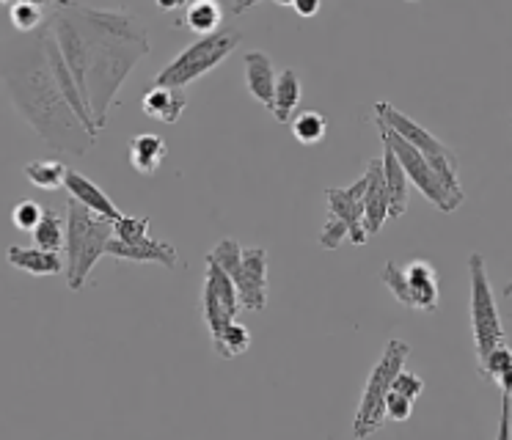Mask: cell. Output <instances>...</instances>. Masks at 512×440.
<instances>
[{
    "label": "cell",
    "mask_w": 512,
    "mask_h": 440,
    "mask_svg": "<svg viewBox=\"0 0 512 440\" xmlns=\"http://www.w3.org/2000/svg\"><path fill=\"white\" fill-rule=\"evenodd\" d=\"M47 25L78 80L94 127L105 130L119 88L152 50L149 33L130 11L86 9L78 3L58 6Z\"/></svg>",
    "instance_id": "1"
},
{
    "label": "cell",
    "mask_w": 512,
    "mask_h": 440,
    "mask_svg": "<svg viewBox=\"0 0 512 440\" xmlns=\"http://www.w3.org/2000/svg\"><path fill=\"white\" fill-rule=\"evenodd\" d=\"M0 80L17 113L50 149L83 157L94 146L97 135H91L78 119L53 77L42 28L36 31V39L0 44Z\"/></svg>",
    "instance_id": "2"
},
{
    "label": "cell",
    "mask_w": 512,
    "mask_h": 440,
    "mask_svg": "<svg viewBox=\"0 0 512 440\" xmlns=\"http://www.w3.org/2000/svg\"><path fill=\"white\" fill-rule=\"evenodd\" d=\"M113 237V223L102 218L89 207H83L78 198L69 196L67 201V262H64V273H67V286L72 292H80L86 281H89L94 264L100 262V256L108 248Z\"/></svg>",
    "instance_id": "3"
},
{
    "label": "cell",
    "mask_w": 512,
    "mask_h": 440,
    "mask_svg": "<svg viewBox=\"0 0 512 440\" xmlns=\"http://www.w3.org/2000/svg\"><path fill=\"white\" fill-rule=\"evenodd\" d=\"M411 355V344H405L402 339H389L383 347L380 361L375 363V369L369 374L364 394L358 402L356 418H353V438L364 440L369 435H375L386 424V394H389L394 377L400 372L405 361Z\"/></svg>",
    "instance_id": "4"
},
{
    "label": "cell",
    "mask_w": 512,
    "mask_h": 440,
    "mask_svg": "<svg viewBox=\"0 0 512 440\" xmlns=\"http://www.w3.org/2000/svg\"><path fill=\"white\" fill-rule=\"evenodd\" d=\"M240 39H243L240 31H215L210 36H199L174 61H168L157 72L155 86L185 88L190 83H196L199 77L212 72L215 66H221L234 53V47L240 44Z\"/></svg>",
    "instance_id": "5"
},
{
    "label": "cell",
    "mask_w": 512,
    "mask_h": 440,
    "mask_svg": "<svg viewBox=\"0 0 512 440\" xmlns=\"http://www.w3.org/2000/svg\"><path fill=\"white\" fill-rule=\"evenodd\" d=\"M375 119H380L386 127L402 135L405 141L413 143L419 152L427 157V163L433 165V171L438 174V179L444 182L446 190L463 201V187H460V179H457V152L452 146H446L444 141H438L433 132L424 130L419 121H413L411 116H405L402 110H397L391 102H375Z\"/></svg>",
    "instance_id": "6"
},
{
    "label": "cell",
    "mask_w": 512,
    "mask_h": 440,
    "mask_svg": "<svg viewBox=\"0 0 512 440\" xmlns=\"http://www.w3.org/2000/svg\"><path fill=\"white\" fill-rule=\"evenodd\" d=\"M468 281H471V333H474V347H477V358L482 361L493 347H499L507 341L504 333V322H501L499 306H496V295L490 286L488 267H485V256L482 253H471L468 256Z\"/></svg>",
    "instance_id": "7"
},
{
    "label": "cell",
    "mask_w": 512,
    "mask_h": 440,
    "mask_svg": "<svg viewBox=\"0 0 512 440\" xmlns=\"http://www.w3.org/2000/svg\"><path fill=\"white\" fill-rule=\"evenodd\" d=\"M375 124H378L380 130V141L389 146L391 152H394V157H397L402 168H405L408 182H413L416 190H419L433 207H438L441 212H455L463 201H457V198L446 190L444 182H441L438 174L433 171V165L427 163V157H424L413 143H408L402 135H397L391 127H386L380 119H375Z\"/></svg>",
    "instance_id": "8"
},
{
    "label": "cell",
    "mask_w": 512,
    "mask_h": 440,
    "mask_svg": "<svg viewBox=\"0 0 512 440\" xmlns=\"http://www.w3.org/2000/svg\"><path fill=\"white\" fill-rule=\"evenodd\" d=\"M383 284L389 286V292L402 306L416 308V311H438V273L430 262L413 259L408 267H400L397 262H386L383 267Z\"/></svg>",
    "instance_id": "9"
},
{
    "label": "cell",
    "mask_w": 512,
    "mask_h": 440,
    "mask_svg": "<svg viewBox=\"0 0 512 440\" xmlns=\"http://www.w3.org/2000/svg\"><path fill=\"white\" fill-rule=\"evenodd\" d=\"M237 311H240V297H237L232 275L226 273L221 264L207 262L204 289H201V317L210 328V339L221 336V330L232 319H237Z\"/></svg>",
    "instance_id": "10"
},
{
    "label": "cell",
    "mask_w": 512,
    "mask_h": 440,
    "mask_svg": "<svg viewBox=\"0 0 512 440\" xmlns=\"http://www.w3.org/2000/svg\"><path fill=\"white\" fill-rule=\"evenodd\" d=\"M245 311H265L268 306V251L265 248H243V262L232 275Z\"/></svg>",
    "instance_id": "11"
},
{
    "label": "cell",
    "mask_w": 512,
    "mask_h": 440,
    "mask_svg": "<svg viewBox=\"0 0 512 440\" xmlns=\"http://www.w3.org/2000/svg\"><path fill=\"white\" fill-rule=\"evenodd\" d=\"M364 190H367V176H361L350 187H328V215H334L347 226V240L353 245H367L369 234L364 226Z\"/></svg>",
    "instance_id": "12"
},
{
    "label": "cell",
    "mask_w": 512,
    "mask_h": 440,
    "mask_svg": "<svg viewBox=\"0 0 512 440\" xmlns=\"http://www.w3.org/2000/svg\"><path fill=\"white\" fill-rule=\"evenodd\" d=\"M105 253L113 256V259H124V262L163 264V267H168V270H174L179 262V253L177 248H174V242L155 240V237H149V234H146L144 240H138V242H122V240H116V237H111Z\"/></svg>",
    "instance_id": "13"
},
{
    "label": "cell",
    "mask_w": 512,
    "mask_h": 440,
    "mask_svg": "<svg viewBox=\"0 0 512 440\" xmlns=\"http://www.w3.org/2000/svg\"><path fill=\"white\" fill-rule=\"evenodd\" d=\"M367 190H364V226L367 234H378L386 220H389V187H386V176H383V160L375 157L367 163Z\"/></svg>",
    "instance_id": "14"
},
{
    "label": "cell",
    "mask_w": 512,
    "mask_h": 440,
    "mask_svg": "<svg viewBox=\"0 0 512 440\" xmlns=\"http://www.w3.org/2000/svg\"><path fill=\"white\" fill-rule=\"evenodd\" d=\"M245 64V88L248 94L262 102L265 108H273V97H276V66L270 61L268 53L262 50H248L243 55Z\"/></svg>",
    "instance_id": "15"
},
{
    "label": "cell",
    "mask_w": 512,
    "mask_h": 440,
    "mask_svg": "<svg viewBox=\"0 0 512 440\" xmlns=\"http://www.w3.org/2000/svg\"><path fill=\"white\" fill-rule=\"evenodd\" d=\"M141 108L146 116L163 121V124H177L188 108V94H185V88L152 86L141 97Z\"/></svg>",
    "instance_id": "16"
},
{
    "label": "cell",
    "mask_w": 512,
    "mask_h": 440,
    "mask_svg": "<svg viewBox=\"0 0 512 440\" xmlns=\"http://www.w3.org/2000/svg\"><path fill=\"white\" fill-rule=\"evenodd\" d=\"M64 187H67L69 196L78 198L83 207H89L91 212H97V215H102V218H108L111 223L113 220L122 218V212L116 209V204H113L111 198H108V193H105L102 187L94 185L89 176H83V174H78V171L67 168Z\"/></svg>",
    "instance_id": "17"
},
{
    "label": "cell",
    "mask_w": 512,
    "mask_h": 440,
    "mask_svg": "<svg viewBox=\"0 0 512 440\" xmlns=\"http://www.w3.org/2000/svg\"><path fill=\"white\" fill-rule=\"evenodd\" d=\"M6 262L17 267V270H23V273L39 275V278H45V275H58L64 270V262H61V256L58 251H45V248H20V245H12L9 251H6Z\"/></svg>",
    "instance_id": "18"
},
{
    "label": "cell",
    "mask_w": 512,
    "mask_h": 440,
    "mask_svg": "<svg viewBox=\"0 0 512 440\" xmlns=\"http://www.w3.org/2000/svg\"><path fill=\"white\" fill-rule=\"evenodd\" d=\"M380 160H383V176H386V187H389V220H397L408 212V174L386 143H383Z\"/></svg>",
    "instance_id": "19"
},
{
    "label": "cell",
    "mask_w": 512,
    "mask_h": 440,
    "mask_svg": "<svg viewBox=\"0 0 512 440\" xmlns=\"http://www.w3.org/2000/svg\"><path fill=\"white\" fill-rule=\"evenodd\" d=\"M130 165H133L138 174L152 176L157 174V168L163 165L166 157V141L155 135V132H141L130 138Z\"/></svg>",
    "instance_id": "20"
},
{
    "label": "cell",
    "mask_w": 512,
    "mask_h": 440,
    "mask_svg": "<svg viewBox=\"0 0 512 440\" xmlns=\"http://www.w3.org/2000/svg\"><path fill=\"white\" fill-rule=\"evenodd\" d=\"M303 97V86H301V77L295 69H284L276 80V97H273V119L281 121V124H287L295 116V110L301 105Z\"/></svg>",
    "instance_id": "21"
},
{
    "label": "cell",
    "mask_w": 512,
    "mask_h": 440,
    "mask_svg": "<svg viewBox=\"0 0 512 440\" xmlns=\"http://www.w3.org/2000/svg\"><path fill=\"white\" fill-rule=\"evenodd\" d=\"M223 22V9L218 0H190L185 17L177 20L174 25H188L190 31L199 36H210L218 31V25Z\"/></svg>",
    "instance_id": "22"
},
{
    "label": "cell",
    "mask_w": 512,
    "mask_h": 440,
    "mask_svg": "<svg viewBox=\"0 0 512 440\" xmlns=\"http://www.w3.org/2000/svg\"><path fill=\"white\" fill-rule=\"evenodd\" d=\"M34 242L45 251H61L67 242V220L61 218L56 209H45L42 220L36 223Z\"/></svg>",
    "instance_id": "23"
},
{
    "label": "cell",
    "mask_w": 512,
    "mask_h": 440,
    "mask_svg": "<svg viewBox=\"0 0 512 440\" xmlns=\"http://www.w3.org/2000/svg\"><path fill=\"white\" fill-rule=\"evenodd\" d=\"M292 138L298 143H306V146H314L325 138L328 132V119H325L320 110H303L298 116H292L290 121Z\"/></svg>",
    "instance_id": "24"
},
{
    "label": "cell",
    "mask_w": 512,
    "mask_h": 440,
    "mask_svg": "<svg viewBox=\"0 0 512 440\" xmlns=\"http://www.w3.org/2000/svg\"><path fill=\"white\" fill-rule=\"evenodd\" d=\"M25 176L31 185L42 187V190H58V187H64L67 165L61 160H36V163L25 165Z\"/></svg>",
    "instance_id": "25"
},
{
    "label": "cell",
    "mask_w": 512,
    "mask_h": 440,
    "mask_svg": "<svg viewBox=\"0 0 512 440\" xmlns=\"http://www.w3.org/2000/svg\"><path fill=\"white\" fill-rule=\"evenodd\" d=\"M212 347L221 352V358H237V355H243V352H248V347H251V330L245 328L243 322L232 319V322L221 330V336L212 339Z\"/></svg>",
    "instance_id": "26"
},
{
    "label": "cell",
    "mask_w": 512,
    "mask_h": 440,
    "mask_svg": "<svg viewBox=\"0 0 512 440\" xmlns=\"http://www.w3.org/2000/svg\"><path fill=\"white\" fill-rule=\"evenodd\" d=\"M9 20H12L14 31L34 33L47 22L45 11L39 3H28V0H17L9 6Z\"/></svg>",
    "instance_id": "27"
},
{
    "label": "cell",
    "mask_w": 512,
    "mask_h": 440,
    "mask_svg": "<svg viewBox=\"0 0 512 440\" xmlns=\"http://www.w3.org/2000/svg\"><path fill=\"white\" fill-rule=\"evenodd\" d=\"M204 262L221 264L226 273L234 275V270H237L240 262H243V245H240L237 240H232V237H223V240L218 242L210 253H207V259H204Z\"/></svg>",
    "instance_id": "28"
},
{
    "label": "cell",
    "mask_w": 512,
    "mask_h": 440,
    "mask_svg": "<svg viewBox=\"0 0 512 440\" xmlns=\"http://www.w3.org/2000/svg\"><path fill=\"white\" fill-rule=\"evenodd\" d=\"M501 391V418H499V440H507L512 435V366L493 377Z\"/></svg>",
    "instance_id": "29"
},
{
    "label": "cell",
    "mask_w": 512,
    "mask_h": 440,
    "mask_svg": "<svg viewBox=\"0 0 512 440\" xmlns=\"http://www.w3.org/2000/svg\"><path fill=\"white\" fill-rule=\"evenodd\" d=\"M149 234V218H135V215H122L113 220V237L122 242H138Z\"/></svg>",
    "instance_id": "30"
},
{
    "label": "cell",
    "mask_w": 512,
    "mask_h": 440,
    "mask_svg": "<svg viewBox=\"0 0 512 440\" xmlns=\"http://www.w3.org/2000/svg\"><path fill=\"white\" fill-rule=\"evenodd\" d=\"M42 215H45V207H39L36 201H20L17 207L12 209V223L17 226L20 231H34L36 223L42 220Z\"/></svg>",
    "instance_id": "31"
},
{
    "label": "cell",
    "mask_w": 512,
    "mask_h": 440,
    "mask_svg": "<svg viewBox=\"0 0 512 440\" xmlns=\"http://www.w3.org/2000/svg\"><path fill=\"white\" fill-rule=\"evenodd\" d=\"M347 240V226L342 223L339 218H334V215H328L323 223V229H320V234H317V242L323 245V248H328V251H336L342 242Z\"/></svg>",
    "instance_id": "32"
},
{
    "label": "cell",
    "mask_w": 512,
    "mask_h": 440,
    "mask_svg": "<svg viewBox=\"0 0 512 440\" xmlns=\"http://www.w3.org/2000/svg\"><path fill=\"white\" fill-rule=\"evenodd\" d=\"M391 388H394L397 394L408 396V399H413V402H416V399H419L424 391V380L416 372H405V369H400V372H397V377H394V383H391Z\"/></svg>",
    "instance_id": "33"
},
{
    "label": "cell",
    "mask_w": 512,
    "mask_h": 440,
    "mask_svg": "<svg viewBox=\"0 0 512 440\" xmlns=\"http://www.w3.org/2000/svg\"><path fill=\"white\" fill-rule=\"evenodd\" d=\"M411 413H413V399L397 394L394 388H389V394H386V416H389L391 421H408Z\"/></svg>",
    "instance_id": "34"
},
{
    "label": "cell",
    "mask_w": 512,
    "mask_h": 440,
    "mask_svg": "<svg viewBox=\"0 0 512 440\" xmlns=\"http://www.w3.org/2000/svg\"><path fill=\"white\" fill-rule=\"evenodd\" d=\"M320 6H323V0H295L292 3V9L298 11V17H306V20H312L320 14Z\"/></svg>",
    "instance_id": "35"
},
{
    "label": "cell",
    "mask_w": 512,
    "mask_h": 440,
    "mask_svg": "<svg viewBox=\"0 0 512 440\" xmlns=\"http://www.w3.org/2000/svg\"><path fill=\"white\" fill-rule=\"evenodd\" d=\"M155 3L160 11H179V9H188L190 0H155Z\"/></svg>",
    "instance_id": "36"
},
{
    "label": "cell",
    "mask_w": 512,
    "mask_h": 440,
    "mask_svg": "<svg viewBox=\"0 0 512 440\" xmlns=\"http://www.w3.org/2000/svg\"><path fill=\"white\" fill-rule=\"evenodd\" d=\"M256 3H259V0H234L232 11L234 14H245L248 9H254Z\"/></svg>",
    "instance_id": "37"
},
{
    "label": "cell",
    "mask_w": 512,
    "mask_h": 440,
    "mask_svg": "<svg viewBox=\"0 0 512 440\" xmlns=\"http://www.w3.org/2000/svg\"><path fill=\"white\" fill-rule=\"evenodd\" d=\"M273 3H276V6H292L295 0H273Z\"/></svg>",
    "instance_id": "38"
},
{
    "label": "cell",
    "mask_w": 512,
    "mask_h": 440,
    "mask_svg": "<svg viewBox=\"0 0 512 440\" xmlns=\"http://www.w3.org/2000/svg\"><path fill=\"white\" fill-rule=\"evenodd\" d=\"M0 3H9V6H12V0H0Z\"/></svg>",
    "instance_id": "39"
},
{
    "label": "cell",
    "mask_w": 512,
    "mask_h": 440,
    "mask_svg": "<svg viewBox=\"0 0 512 440\" xmlns=\"http://www.w3.org/2000/svg\"><path fill=\"white\" fill-rule=\"evenodd\" d=\"M405 3H416V0H405Z\"/></svg>",
    "instance_id": "40"
}]
</instances>
